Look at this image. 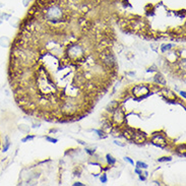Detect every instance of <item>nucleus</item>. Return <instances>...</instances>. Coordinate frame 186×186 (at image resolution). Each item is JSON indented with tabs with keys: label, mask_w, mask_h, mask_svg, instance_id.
<instances>
[{
	"label": "nucleus",
	"mask_w": 186,
	"mask_h": 186,
	"mask_svg": "<svg viewBox=\"0 0 186 186\" xmlns=\"http://www.w3.org/2000/svg\"><path fill=\"white\" fill-rule=\"evenodd\" d=\"M156 81L157 82H159V84H165V78L163 77L162 74H157L156 75Z\"/></svg>",
	"instance_id": "nucleus-8"
},
{
	"label": "nucleus",
	"mask_w": 186,
	"mask_h": 186,
	"mask_svg": "<svg viewBox=\"0 0 186 186\" xmlns=\"http://www.w3.org/2000/svg\"><path fill=\"white\" fill-rule=\"evenodd\" d=\"M137 167L138 168H143V169H146L148 168V165L144 164V163H141V162H137Z\"/></svg>",
	"instance_id": "nucleus-10"
},
{
	"label": "nucleus",
	"mask_w": 186,
	"mask_h": 186,
	"mask_svg": "<svg viewBox=\"0 0 186 186\" xmlns=\"http://www.w3.org/2000/svg\"><path fill=\"white\" fill-rule=\"evenodd\" d=\"M113 120L116 122V123H121V122L124 121V114L121 110L117 109L114 111V116H113Z\"/></svg>",
	"instance_id": "nucleus-5"
},
{
	"label": "nucleus",
	"mask_w": 186,
	"mask_h": 186,
	"mask_svg": "<svg viewBox=\"0 0 186 186\" xmlns=\"http://www.w3.org/2000/svg\"><path fill=\"white\" fill-rule=\"evenodd\" d=\"M172 159L170 157H164V158L159 159V162H166V161H171Z\"/></svg>",
	"instance_id": "nucleus-11"
},
{
	"label": "nucleus",
	"mask_w": 186,
	"mask_h": 186,
	"mask_svg": "<svg viewBox=\"0 0 186 186\" xmlns=\"http://www.w3.org/2000/svg\"><path fill=\"white\" fill-rule=\"evenodd\" d=\"M117 108H118V103L117 102H112L111 104L108 106L107 110H108V111H110V112H114L116 109H117Z\"/></svg>",
	"instance_id": "nucleus-7"
},
{
	"label": "nucleus",
	"mask_w": 186,
	"mask_h": 186,
	"mask_svg": "<svg viewBox=\"0 0 186 186\" xmlns=\"http://www.w3.org/2000/svg\"><path fill=\"white\" fill-rule=\"evenodd\" d=\"M87 153H89L90 155H93L95 153V151H93V150H87Z\"/></svg>",
	"instance_id": "nucleus-16"
},
{
	"label": "nucleus",
	"mask_w": 186,
	"mask_h": 186,
	"mask_svg": "<svg viewBox=\"0 0 186 186\" xmlns=\"http://www.w3.org/2000/svg\"><path fill=\"white\" fill-rule=\"evenodd\" d=\"M73 185H84L82 183H80V182H76V183H74Z\"/></svg>",
	"instance_id": "nucleus-18"
},
{
	"label": "nucleus",
	"mask_w": 186,
	"mask_h": 186,
	"mask_svg": "<svg viewBox=\"0 0 186 186\" xmlns=\"http://www.w3.org/2000/svg\"><path fill=\"white\" fill-rule=\"evenodd\" d=\"M132 92H133V95H134V96L138 97V96H142V95L148 94L149 89L146 88V87H144V86H137V87H135V88L133 89Z\"/></svg>",
	"instance_id": "nucleus-3"
},
{
	"label": "nucleus",
	"mask_w": 186,
	"mask_h": 186,
	"mask_svg": "<svg viewBox=\"0 0 186 186\" xmlns=\"http://www.w3.org/2000/svg\"><path fill=\"white\" fill-rule=\"evenodd\" d=\"M46 18L52 22H60L63 17V10L61 9V7H59L58 5H51L47 8L45 14Z\"/></svg>",
	"instance_id": "nucleus-1"
},
{
	"label": "nucleus",
	"mask_w": 186,
	"mask_h": 186,
	"mask_svg": "<svg viewBox=\"0 0 186 186\" xmlns=\"http://www.w3.org/2000/svg\"><path fill=\"white\" fill-rule=\"evenodd\" d=\"M139 178H140V180H146V178L142 177V176H140V177H139Z\"/></svg>",
	"instance_id": "nucleus-21"
},
{
	"label": "nucleus",
	"mask_w": 186,
	"mask_h": 186,
	"mask_svg": "<svg viewBox=\"0 0 186 186\" xmlns=\"http://www.w3.org/2000/svg\"><path fill=\"white\" fill-rule=\"evenodd\" d=\"M68 56L71 59H80L84 56V51L79 45H72L68 49Z\"/></svg>",
	"instance_id": "nucleus-2"
},
{
	"label": "nucleus",
	"mask_w": 186,
	"mask_h": 186,
	"mask_svg": "<svg viewBox=\"0 0 186 186\" xmlns=\"http://www.w3.org/2000/svg\"><path fill=\"white\" fill-rule=\"evenodd\" d=\"M114 142H115L116 144H119V146H124V144H123V143H121V142H120V141H117V140H115V141H114Z\"/></svg>",
	"instance_id": "nucleus-15"
},
{
	"label": "nucleus",
	"mask_w": 186,
	"mask_h": 186,
	"mask_svg": "<svg viewBox=\"0 0 186 186\" xmlns=\"http://www.w3.org/2000/svg\"><path fill=\"white\" fill-rule=\"evenodd\" d=\"M46 139H47V140H49V141H52V142H56V141H57V139H55V138H50V137H46Z\"/></svg>",
	"instance_id": "nucleus-14"
},
{
	"label": "nucleus",
	"mask_w": 186,
	"mask_h": 186,
	"mask_svg": "<svg viewBox=\"0 0 186 186\" xmlns=\"http://www.w3.org/2000/svg\"><path fill=\"white\" fill-rule=\"evenodd\" d=\"M124 160H125V161H127V162H128L129 164H131V165H134V162H133V161L131 160L130 158H128V157H125V158H124Z\"/></svg>",
	"instance_id": "nucleus-12"
},
{
	"label": "nucleus",
	"mask_w": 186,
	"mask_h": 186,
	"mask_svg": "<svg viewBox=\"0 0 186 186\" xmlns=\"http://www.w3.org/2000/svg\"><path fill=\"white\" fill-rule=\"evenodd\" d=\"M153 142H154V144L160 146V148H165V146H167V142H166L165 138L163 136H161V135L155 136L154 139H153Z\"/></svg>",
	"instance_id": "nucleus-4"
},
{
	"label": "nucleus",
	"mask_w": 186,
	"mask_h": 186,
	"mask_svg": "<svg viewBox=\"0 0 186 186\" xmlns=\"http://www.w3.org/2000/svg\"><path fill=\"white\" fill-rule=\"evenodd\" d=\"M135 172H136L137 174H141V173H140V171H139V170H137V169L135 170Z\"/></svg>",
	"instance_id": "nucleus-19"
},
{
	"label": "nucleus",
	"mask_w": 186,
	"mask_h": 186,
	"mask_svg": "<svg viewBox=\"0 0 186 186\" xmlns=\"http://www.w3.org/2000/svg\"><path fill=\"white\" fill-rule=\"evenodd\" d=\"M33 138H34V136H28V137H27V138H25V139H24V141H26L27 139H33Z\"/></svg>",
	"instance_id": "nucleus-17"
},
{
	"label": "nucleus",
	"mask_w": 186,
	"mask_h": 186,
	"mask_svg": "<svg viewBox=\"0 0 186 186\" xmlns=\"http://www.w3.org/2000/svg\"><path fill=\"white\" fill-rule=\"evenodd\" d=\"M107 161H108V163H109L110 165H113V164H115V163H116V160L113 158V157L110 156V155H107Z\"/></svg>",
	"instance_id": "nucleus-9"
},
{
	"label": "nucleus",
	"mask_w": 186,
	"mask_h": 186,
	"mask_svg": "<svg viewBox=\"0 0 186 186\" xmlns=\"http://www.w3.org/2000/svg\"><path fill=\"white\" fill-rule=\"evenodd\" d=\"M132 140H134L136 143H141L146 140V135L143 134V133L142 134L141 133H134L132 137Z\"/></svg>",
	"instance_id": "nucleus-6"
},
{
	"label": "nucleus",
	"mask_w": 186,
	"mask_h": 186,
	"mask_svg": "<svg viewBox=\"0 0 186 186\" xmlns=\"http://www.w3.org/2000/svg\"><path fill=\"white\" fill-rule=\"evenodd\" d=\"M181 95L184 97V98H185V93H184V92H181Z\"/></svg>",
	"instance_id": "nucleus-20"
},
{
	"label": "nucleus",
	"mask_w": 186,
	"mask_h": 186,
	"mask_svg": "<svg viewBox=\"0 0 186 186\" xmlns=\"http://www.w3.org/2000/svg\"><path fill=\"white\" fill-rule=\"evenodd\" d=\"M101 181H102L103 183H106V182H107V177H106V175H103L102 177H101Z\"/></svg>",
	"instance_id": "nucleus-13"
}]
</instances>
